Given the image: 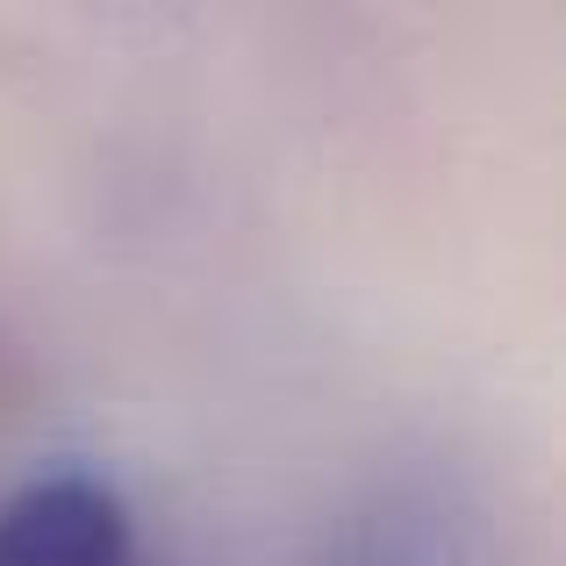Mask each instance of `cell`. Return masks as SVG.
<instances>
[{
  "mask_svg": "<svg viewBox=\"0 0 566 566\" xmlns=\"http://www.w3.org/2000/svg\"><path fill=\"white\" fill-rule=\"evenodd\" d=\"M0 566H137V531L94 473H43L0 502Z\"/></svg>",
  "mask_w": 566,
  "mask_h": 566,
  "instance_id": "1",
  "label": "cell"
},
{
  "mask_svg": "<svg viewBox=\"0 0 566 566\" xmlns=\"http://www.w3.org/2000/svg\"><path fill=\"white\" fill-rule=\"evenodd\" d=\"M323 566H452V531H444L438 502L387 495L380 510H366L359 524L331 545Z\"/></svg>",
  "mask_w": 566,
  "mask_h": 566,
  "instance_id": "2",
  "label": "cell"
}]
</instances>
